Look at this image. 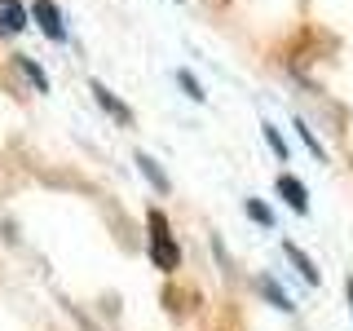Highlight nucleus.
Segmentation results:
<instances>
[{"mask_svg":"<svg viewBox=\"0 0 353 331\" xmlns=\"http://www.w3.org/2000/svg\"><path fill=\"white\" fill-rule=\"evenodd\" d=\"M146 230H150V261H154V270L172 274L176 265H181V248H176V239H172V225H168V217H163L159 208H150V217H146Z\"/></svg>","mask_w":353,"mask_h":331,"instance_id":"1","label":"nucleus"},{"mask_svg":"<svg viewBox=\"0 0 353 331\" xmlns=\"http://www.w3.org/2000/svg\"><path fill=\"white\" fill-rule=\"evenodd\" d=\"M31 18L40 22V31H44L49 40H66L62 14H58V5H53V0H36V5H31Z\"/></svg>","mask_w":353,"mask_h":331,"instance_id":"2","label":"nucleus"},{"mask_svg":"<svg viewBox=\"0 0 353 331\" xmlns=\"http://www.w3.org/2000/svg\"><path fill=\"white\" fill-rule=\"evenodd\" d=\"M27 9H22V0H0V36H14V31L27 27Z\"/></svg>","mask_w":353,"mask_h":331,"instance_id":"3","label":"nucleus"},{"mask_svg":"<svg viewBox=\"0 0 353 331\" xmlns=\"http://www.w3.org/2000/svg\"><path fill=\"white\" fill-rule=\"evenodd\" d=\"M279 194L292 203V212H309V194H305V185L296 181V177H279Z\"/></svg>","mask_w":353,"mask_h":331,"instance_id":"4","label":"nucleus"},{"mask_svg":"<svg viewBox=\"0 0 353 331\" xmlns=\"http://www.w3.org/2000/svg\"><path fill=\"white\" fill-rule=\"evenodd\" d=\"M137 168H141V177H146V181H150V185H154L159 194H168V177L159 172V163H154L146 150H137Z\"/></svg>","mask_w":353,"mask_h":331,"instance_id":"5","label":"nucleus"},{"mask_svg":"<svg viewBox=\"0 0 353 331\" xmlns=\"http://www.w3.org/2000/svg\"><path fill=\"white\" fill-rule=\"evenodd\" d=\"M93 97H97V102H102L110 115L119 119V124H128V119H132V115H128V106H119V102H115V93H110L106 84H97V80H93Z\"/></svg>","mask_w":353,"mask_h":331,"instance_id":"6","label":"nucleus"},{"mask_svg":"<svg viewBox=\"0 0 353 331\" xmlns=\"http://www.w3.org/2000/svg\"><path fill=\"white\" fill-rule=\"evenodd\" d=\"M283 252H287V261H292V265H296V270H301V274H305V283H314V287H318V270H314V261H309V257H305V252H301V248H292V243H287V248H283Z\"/></svg>","mask_w":353,"mask_h":331,"instance_id":"7","label":"nucleus"},{"mask_svg":"<svg viewBox=\"0 0 353 331\" xmlns=\"http://www.w3.org/2000/svg\"><path fill=\"white\" fill-rule=\"evenodd\" d=\"M176 84L185 88V97H194V102H203V88H199V80H194L190 71H176Z\"/></svg>","mask_w":353,"mask_h":331,"instance_id":"8","label":"nucleus"},{"mask_svg":"<svg viewBox=\"0 0 353 331\" xmlns=\"http://www.w3.org/2000/svg\"><path fill=\"white\" fill-rule=\"evenodd\" d=\"M248 217L256 221V225H274V212L265 203H256V199H248Z\"/></svg>","mask_w":353,"mask_h":331,"instance_id":"9","label":"nucleus"},{"mask_svg":"<svg viewBox=\"0 0 353 331\" xmlns=\"http://www.w3.org/2000/svg\"><path fill=\"white\" fill-rule=\"evenodd\" d=\"M261 287H265V296H270V301L279 305V309H296V305H292V301H287V296H283V287H279V283H270V279H265Z\"/></svg>","mask_w":353,"mask_h":331,"instance_id":"10","label":"nucleus"},{"mask_svg":"<svg viewBox=\"0 0 353 331\" xmlns=\"http://www.w3.org/2000/svg\"><path fill=\"white\" fill-rule=\"evenodd\" d=\"M265 141L274 146V154H279V159H287V141L279 137V128H274V124H265Z\"/></svg>","mask_w":353,"mask_h":331,"instance_id":"11","label":"nucleus"},{"mask_svg":"<svg viewBox=\"0 0 353 331\" xmlns=\"http://www.w3.org/2000/svg\"><path fill=\"white\" fill-rule=\"evenodd\" d=\"M22 71H27V80H31V84H36V88H40V93H44V88H49V84H44V75H40V66H36V62H31V58H22Z\"/></svg>","mask_w":353,"mask_h":331,"instance_id":"12","label":"nucleus"},{"mask_svg":"<svg viewBox=\"0 0 353 331\" xmlns=\"http://www.w3.org/2000/svg\"><path fill=\"white\" fill-rule=\"evenodd\" d=\"M296 132H301V141H305V146H309V150H314V154H318V159H327V150H323V146H318V137H314V132H309L305 124H296Z\"/></svg>","mask_w":353,"mask_h":331,"instance_id":"13","label":"nucleus"},{"mask_svg":"<svg viewBox=\"0 0 353 331\" xmlns=\"http://www.w3.org/2000/svg\"><path fill=\"white\" fill-rule=\"evenodd\" d=\"M349 309H353V283H349Z\"/></svg>","mask_w":353,"mask_h":331,"instance_id":"14","label":"nucleus"}]
</instances>
